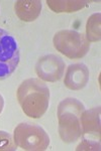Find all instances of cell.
<instances>
[{
	"label": "cell",
	"instance_id": "1",
	"mask_svg": "<svg viewBox=\"0 0 101 151\" xmlns=\"http://www.w3.org/2000/svg\"><path fill=\"white\" fill-rule=\"evenodd\" d=\"M17 100L26 116L39 119L49 108L50 90L41 80L28 79L17 89Z\"/></svg>",
	"mask_w": 101,
	"mask_h": 151
},
{
	"label": "cell",
	"instance_id": "2",
	"mask_svg": "<svg viewBox=\"0 0 101 151\" xmlns=\"http://www.w3.org/2000/svg\"><path fill=\"white\" fill-rule=\"evenodd\" d=\"M84 110V105L75 98H67L59 104V134L65 143H73L82 136L81 115Z\"/></svg>",
	"mask_w": 101,
	"mask_h": 151
},
{
	"label": "cell",
	"instance_id": "3",
	"mask_svg": "<svg viewBox=\"0 0 101 151\" xmlns=\"http://www.w3.org/2000/svg\"><path fill=\"white\" fill-rule=\"evenodd\" d=\"M16 146L28 151H44L50 145V137L45 129L31 123H21L14 129Z\"/></svg>",
	"mask_w": 101,
	"mask_h": 151
},
{
	"label": "cell",
	"instance_id": "4",
	"mask_svg": "<svg viewBox=\"0 0 101 151\" xmlns=\"http://www.w3.org/2000/svg\"><path fill=\"white\" fill-rule=\"evenodd\" d=\"M53 42L56 50L69 58H83L90 47L85 35L71 29L58 31L54 36Z\"/></svg>",
	"mask_w": 101,
	"mask_h": 151
},
{
	"label": "cell",
	"instance_id": "5",
	"mask_svg": "<svg viewBox=\"0 0 101 151\" xmlns=\"http://www.w3.org/2000/svg\"><path fill=\"white\" fill-rule=\"evenodd\" d=\"M20 55L16 40L10 33L0 28V80L8 78L16 70Z\"/></svg>",
	"mask_w": 101,
	"mask_h": 151
},
{
	"label": "cell",
	"instance_id": "6",
	"mask_svg": "<svg viewBox=\"0 0 101 151\" xmlns=\"http://www.w3.org/2000/svg\"><path fill=\"white\" fill-rule=\"evenodd\" d=\"M36 72L43 81L57 82L65 72V63L59 55H48L41 57L36 65Z\"/></svg>",
	"mask_w": 101,
	"mask_h": 151
},
{
	"label": "cell",
	"instance_id": "7",
	"mask_svg": "<svg viewBox=\"0 0 101 151\" xmlns=\"http://www.w3.org/2000/svg\"><path fill=\"white\" fill-rule=\"evenodd\" d=\"M89 81V70L84 64L70 65L65 75L64 84L73 91L83 89Z\"/></svg>",
	"mask_w": 101,
	"mask_h": 151
},
{
	"label": "cell",
	"instance_id": "8",
	"mask_svg": "<svg viewBox=\"0 0 101 151\" xmlns=\"http://www.w3.org/2000/svg\"><path fill=\"white\" fill-rule=\"evenodd\" d=\"M41 8L43 4L39 0H18L14 4L16 15L25 22L36 20L41 14Z\"/></svg>",
	"mask_w": 101,
	"mask_h": 151
},
{
	"label": "cell",
	"instance_id": "9",
	"mask_svg": "<svg viewBox=\"0 0 101 151\" xmlns=\"http://www.w3.org/2000/svg\"><path fill=\"white\" fill-rule=\"evenodd\" d=\"M82 135L92 134L100 138V107L84 110L81 115Z\"/></svg>",
	"mask_w": 101,
	"mask_h": 151
},
{
	"label": "cell",
	"instance_id": "10",
	"mask_svg": "<svg viewBox=\"0 0 101 151\" xmlns=\"http://www.w3.org/2000/svg\"><path fill=\"white\" fill-rule=\"evenodd\" d=\"M86 0H48L47 4L56 13L61 12H75L88 5Z\"/></svg>",
	"mask_w": 101,
	"mask_h": 151
},
{
	"label": "cell",
	"instance_id": "11",
	"mask_svg": "<svg viewBox=\"0 0 101 151\" xmlns=\"http://www.w3.org/2000/svg\"><path fill=\"white\" fill-rule=\"evenodd\" d=\"M101 14L94 13L88 18L86 24V38L89 41H99L101 37Z\"/></svg>",
	"mask_w": 101,
	"mask_h": 151
},
{
	"label": "cell",
	"instance_id": "12",
	"mask_svg": "<svg viewBox=\"0 0 101 151\" xmlns=\"http://www.w3.org/2000/svg\"><path fill=\"white\" fill-rule=\"evenodd\" d=\"M16 150V144L13 138L5 131H0V151Z\"/></svg>",
	"mask_w": 101,
	"mask_h": 151
},
{
	"label": "cell",
	"instance_id": "13",
	"mask_svg": "<svg viewBox=\"0 0 101 151\" xmlns=\"http://www.w3.org/2000/svg\"><path fill=\"white\" fill-rule=\"evenodd\" d=\"M76 150H100V143L97 141L84 139L77 146Z\"/></svg>",
	"mask_w": 101,
	"mask_h": 151
},
{
	"label": "cell",
	"instance_id": "14",
	"mask_svg": "<svg viewBox=\"0 0 101 151\" xmlns=\"http://www.w3.org/2000/svg\"><path fill=\"white\" fill-rule=\"evenodd\" d=\"M3 106H4V100H3V97L0 95V113L3 110Z\"/></svg>",
	"mask_w": 101,
	"mask_h": 151
}]
</instances>
